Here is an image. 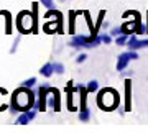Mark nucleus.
Listing matches in <instances>:
<instances>
[{
	"instance_id": "16",
	"label": "nucleus",
	"mask_w": 148,
	"mask_h": 138,
	"mask_svg": "<svg viewBox=\"0 0 148 138\" xmlns=\"http://www.w3.org/2000/svg\"><path fill=\"white\" fill-rule=\"evenodd\" d=\"M40 2L46 7L48 10H51V8H53V0H40Z\"/></svg>"
},
{
	"instance_id": "7",
	"label": "nucleus",
	"mask_w": 148,
	"mask_h": 138,
	"mask_svg": "<svg viewBox=\"0 0 148 138\" xmlns=\"http://www.w3.org/2000/svg\"><path fill=\"white\" fill-rule=\"evenodd\" d=\"M35 117H36V109H35V110H25L20 117L16 118V123H18V125H25V123L32 122Z\"/></svg>"
},
{
	"instance_id": "2",
	"label": "nucleus",
	"mask_w": 148,
	"mask_h": 138,
	"mask_svg": "<svg viewBox=\"0 0 148 138\" xmlns=\"http://www.w3.org/2000/svg\"><path fill=\"white\" fill-rule=\"evenodd\" d=\"M97 104L104 110H112L119 104V94L114 89H104L97 97Z\"/></svg>"
},
{
	"instance_id": "4",
	"label": "nucleus",
	"mask_w": 148,
	"mask_h": 138,
	"mask_svg": "<svg viewBox=\"0 0 148 138\" xmlns=\"http://www.w3.org/2000/svg\"><path fill=\"white\" fill-rule=\"evenodd\" d=\"M92 40L94 38L90 36V38H87V36H84V35H77V36H74L73 40H71V46L73 48H94L92 46Z\"/></svg>"
},
{
	"instance_id": "15",
	"label": "nucleus",
	"mask_w": 148,
	"mask_h": 138,
	"mask_svg": "<svg viewBox=\"0 0 148 138\" xmlns=\"http://www.w3.org/2000/svg\"><path fill=\"white\" fill-rule=\"evenodd\" d=\"M54 64V72L56 74H63L64 72V66L63 64H59V63H53Z\"/></svg>"
},
{
	"instance_id": "6",
	"label": "nucleus",
	"mask_w": 148,
	"mask_h": 138,
	"mask_svg": "<svg viewBox=\"0 0 148 138\" xmlns=\"http://www.w3.org/2000/svg\"><path fill=\"white\" fill-rule=\"evenodd\" d=\"M127 46H128L130 49H133V51L142 49V48H148V40H142V41H138L135 36H132V38H128Z\"/></svg>"
},
{
	"instance_id": "18",
	"label": "nucleus",
	"mask_w": 148,
	"mask_h": 138,
	"mask_svg": "<svg viewBox=\"0 0 148 138\" xmlns=\"http://www.w3.org/2000/svg\"><path fill=\"white\" fill-rule=\"evenodd\" d=\"M122 27L120 28H114V30H112V35H114V36H119V35H122Z\"/></svg>"
},
{
	"instance_id": "10",
	"label": "nucleus",
	"mask_w": 148,
	"mask_h": 138,
	"mask_svg": "<svg viewBox=\"0 0 148 138\" xmlns=\"http://www.w3.org/2000/svg\"><path fill=\"white\" fill-rule=\"evenodd\" d=\"M128 43V38L125 36V33H122V35H119V36L115 38V44H119V46H123V44H127Z\"/></svg>"
},
{
	"instance_id": "11",
	"label": "nucleus",
	"mask_w": 148,
	"mask_h": 138,
	"mask_svg": "<svg viewBox=\"0 0 148 138\" xmlns=\"http://www.w3.org/2000/svg\"><path fill=\"white\" fill-rule=\"evenodd\" d=\"M87 92H95V90L99 89V82L97 81H90V82H87Z\"/></svg>"
},
{
	"instance_id": "3",
	"label": "nucleus",
	"mask_w": 148,
	"mask_h": 138,
	"mask_svg": "<svg viewBox=\"0 0 148 138\" xmlns=\"http://www.w3.org/2000/svg\"><path fill=\"white\" fill-rule=\"evenodd\" d=\"M137 58H138V54H137V51H133V49H130L127 53H122L120 56H119V59H117V71H123L132 59H137Z\"/></svg>"
},
{
	"instance_id": "14",
	"label": "nucleus",
	"mask_w": 148,
	"mask_h": 138,
	"mask_svg": "<svg viewBox=\"0 0 148 138\" xmlns=\"http://www.w3.org/2000/svg\"><path fill=\"white\" fill-rule=\"evenodd\" d=\"M0 13H3V15H7V18H5V21H7V33H12V20H10V13L8 12H0Z\"/></svg>"
},
{
	"instance_id": "19",
	"label": "nucleus",
	"mask_w": 148,
	"mask_h": 138,
	"mask_svg": "<svg viewBox=\"0 0 148 138\" xmlns=\"http://www.w3.org/2000/svg\"><path fill=\"white\" fill-rule=\"evenodd\" d=\"M86 58H87L86 54H79V56L76 58V61H77V63H84V61H86Z\"/></svg>"
},
{
	"instance_id": "9",
	"label": "nucleus",
	"mask_w": 148,
	"mask_h": 138,
	"mask_svg": "<svg viewBox=\"0 0 148 138\" xmlns=\"http://www.w3.org/2000/svg\"><path fill=\"white\" fill-rule=\"evenodd\" d=\"M79 120H82V122H87V120H90V110L86 107V109H81L79 112Z\"/></svg>"
},
{
	"instance_id": "1",
	"label": "nucleus",
	"mask_w": 148,
	"mask_h": 138,
	"mask_svg": "<svg viewBox=\"0 0 148 138\" xmlns=\"http://www.w3.org/2000/svg\"><path fill=\"white\" fill-rule=\"evenodd\" d=\"M32 102H33V94L30 92L28 87H23V85H21V89H18L15 94H13V102H12V109H13V110L12 112L28 110L30 105H32Z\"/></svg>"
},
{
	"instance_id": "12",
	"label": "nucleus",
	"mask_w": 148,
	"mask_h": 138,
	"mask_svg": "<svg viewBox=\"0 0 148 138\" xmlns=\"http://www.w3.org/2000/svg\"><path fill=\"white\" fill-rule=\"evenodd\" d=\"M133 28H135V25H133L132 21H127V23L122 25V31L123 33H130V30H133Z\"/></svg>"
},
{
	"instance_id": "8",
	"label": "nucleus",
	"mask_w": 148,
	"mask_h": 138,
	"mask_svg": "<svg viewBox=\"0 0 148 138\" xmlns=\"http://www.w3.org/2000/svg\"><path fill=\"white\" fill-rule=\"evenodd\" d=\"M54 72V64L53 63H46L45 66H41V69H40V74L43 76V77H49V76H53Z\"/></svg>"
},
{
	"instance_id": "5",
	"label": "nucleus",
	"mask_w": 148,
	"mask_h": 138,
	"mask_svg": "<svg viewBox=\"0 0 148 138\" xmlns=\"http://www.w3.org/2000/svg\"><path fill=\"white\" fill-rule=\"evenodd\" d=\"M51 87H46V85H43V87H40V90H38V96H40V99H38V102L35 104V109L36 110H45V100H46V96L48 94H51Z\"/></svg>"
},
{
	"instance_id": "17",
	"label": "nucleus",
	"mask_w": 148,
	"mask_h": 138,
	"mask_svg": "<svg viewBox=\"0 0 148 138\" xmlns=\"http://www.w3.org/2000/svg\"><path fill=\"white\" fill-rule=\"evenodd\" d=\"M101 38H102V43H106V44L112 43V38L109 36V35H101Z\"/></svg>"
},
{
	"instance_id": "13",
	"label": "nucleus",
	"mask_w": 148,
	"mask_h": 138,
	"mask_svg": "<svg viewBox=\"0 0 148 138\" xmlns=\"http://www.w3.org/2000/svg\"><path fill=\"white\" fill-rule=\"evenodd\" d=\"M35 84H36V79H35V77H30V79H27V81H23V82H21V85H23V87H28V89L33 87Z\"/></svg>"
}]
</instances>
